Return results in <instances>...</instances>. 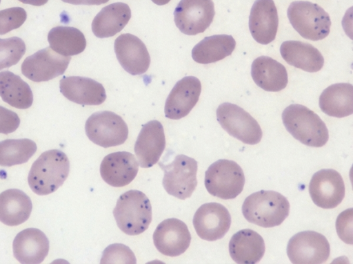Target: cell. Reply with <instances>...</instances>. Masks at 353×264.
<instances>
[{
	"label": "cell",
	"instance_id": "obj_36",
	"mask_svg": "<svg viewBox=\"0 0 353 264\" xmlns=\"http://www.w3.org/2000/svg\"><path fill=\"white\" fill-rule=\"evenodd\" d=\"M352 208L341 213L336 221V229L340 238L345 243L352 244Z\"/></svg>",
	"mask_w": 353,
	"mask_h": 264
},
{
	"label": "cell",
	"instance_id": "obj_11",
	"mask_svg": "<svg viewBox=\"0 0 353 264\" xmlns=\"http://www.w3.org/2000/svg\"><path fill=\"white\" fill-rule=\"evenodd\" d=\"M214 15L212 0H181L174 11V20L182 33L195 35L210 26Z\"/></svg>",
	"mask_w": 353,
	"mask_h": 264
},
{
	"label": "cell",
	"instance_id": "obj_15",
	"mask_svg": "<svg viewBox=\"0 0 353 264\" xmlns=\"http://www.w3.org/2000/svg\"><path fill=\"white\" fill-rule=\"evenodd\" d=\"M191 235L182 220L171 218L160 223L153 234V242L157 250L168 256H178L189 247Z\"/></svg>",
	"mask_w": 353,
	"mask_h": 264
},
{
	"label": "cell",
	"instance_id": "obj_9",
	"mask_svg": "<svg viewBox=\"0 0 353 264\" xmlns=\"http://www.w3.org/2000/svg\"><path fill=\"white\" fill-rule=\"evenodd\" d=\"M159 165L164 170L162 184L167 193L181 200L190 198L197 185V162L180 154L168 165Z\"/></svg>",
	"mask_w": 353,
	"mask_h": 264
},
{
	"label": "cell",
	"instance_id": "obj_41",
	"mask_svg": "<svg viewBox=\"0 0 353 264\" xmlns=\"http://www.w3.org/2000/svg\"><path fill=\"white\" fill-rule=\"evenodd\" d=\"M0 3H1V0H0Z\"/></svg>",
	"mask_w": 353,
	"mask_h": 264
},
{
	"label": "cell",
	"instance_id": "obj_27",
	"mask_svg": "<svg viewBox=\"0 0 353 264\" xmlns=\"http://www.w3.org/2000/svg\"><path fill=\"white\" fill-rule=\"evenodd\" d=\"M30 198L17 189L0 194V221L8 226H17L26 221L32 212Z\"/></svg>",
	"mask_w": 353,
	"mask_h": 264
},
{
	"label": "cell",
	"instance_id": "obj_4",
	"mask_svg": "<svg viewBox=\"0 0 353 264\" xmlns=\"http://www.w3.org/2000/svg\"><path fill=\"white\" fill-rule=\"evenodd\" d=\"M117 226L125 234L139 235L152 221V206L145 194L130 190L120 196L113 210Z\"/></svg>",
	"mask_w": 353,
	"mask_h": 264
},
{
	"label": "cell",
	"instance_id": "obj_14",
	"mask_svg": "<svg viewBox=\"0 0 353 264\" xmlns=\"http://www.w3.org/2000/svg\"><path fill=\"white\" fill-rule=\"evenodd\" d=\"M193 225L197 235L203 240L214 241L222 238L231 225V216L223 205L208 202L195 212Z\"/></svg>",
	"mask_w": 353,
	"mask_h": 264
},
{
	"label": "cell",
	"instance_id": "obj_8",
	"mask_svg": "<svg viewBox=\"0 0 353 264\" xmlns=\"http://www.w3.org/2000/svg\"><path fill=\"white\" fill-rule=\"evenodd\" d=\"M85 131L90 140L104 148L121 145L128 136L125 122L108 111L92 113L85 122Z\"/></svg>",
	"mask_w": 353,
	"mask_h": 264
},
{
	"label": "cell",
	"instance_id": "obj_17",
	"mask_svg": "<svg viewBox=\"0 0 353 264\" xmlns=\"http://www.w3.org/2000/svg\"><path fill=\"white\" fill-rule=\"evenodd\" d=\"M114 53L122 68L132 75L145 73L150 64V57L144 43L137 36L125 33L114 41Z\"/></svg>",
	"mask_w": 353,
	"mask_h": 264
},
{
	"label": "cell",
	"instance_id": "obj_19",
	"mask_svg": "<svg viewBox=\"0 0 353 264\" xmlns=\"http://www.w3.org/2000/svg\"><path fill=\"white\" fill-rule=\"evenodd\" d=\"M139 171V163L128 151L111 153L105 156L100 165L102 179L109 185L121 187L130 184Z\"/></svg>",
	"mask_w": 353,
	"mask_h": 264
},
{
	"label": "cell",
	"instance_id": "obj_21",
	"mask_svg": "<svg viewBox=\"0 0 353 264\" xmlns=\"http://www.w3.org/2000/svg\"><path fill=\"white\" fill-rule=\"evenodd\" d=\"M59 88L68 100L81 105H99L106 99L103 85L89 77H63L59 82Z\"/></svg>",
	"mask_w": 353,
	"mask_h": 264
},
{
	"label": "cell",
	"instance_id": "obj_25",
	"mask_svg": "<svg viewBox=\"0 0 353 264\" xmlns=\"http://www.w3.org/2000/svg\"><path fill=\"white\" fill-rule=\"evenodd\" d=\"M283 59L290 65L303 70L314 73L324 64L320 51L310 44L301 41H285L280 47Z\"/></svg>",
	"mask_w": 353,
	"mask_h": 264
},
{
	"label": "cell",
	"instance_id": "obj_6",
	"mask_svg": "<svg viewBox=\"0 0 353 264\" xmlns=\"http://www.w3.org/2000/svg\"><path fill=\"white\" fill-rule=\"evenodd\" d=\"M204 182L212 196L224 200L233 199L243 191L245 176L242 168L236 162L221 159L208 168Z\"/></svg>",
	"mask_w": 353,
	"mask_h": 264
},
{
	"label": "cell",
	"instance_id": "obj_40",
	"mask_svg": "<svg viewBox=\"0 0 353 264\" xmlns=\"http://www.w3.org/2000/svg\"><path fill=\"white\" fill-rule=\"evenodd\" d=\"M152 1L158 6H163L169 3L170 0H152Z\"/></svg>",
	"mask_w": 353,
	"mask_h": 264
},
{
	"label": "cell",
	"instance_id": "obj_18",
	"mask_svg": "<svg viewBox=\"0 0 353 264\" xmlns=\"http://www.w3.org/2000/svg\"><path fill=\"white\" fill-rule=\"evenodd\" d=\"M165 147L163 125L151 120L143 125L134 144V152L139 165L149 168L158 162Z\"/></svg>",
	"mask_w": 353,
	"mask_h": 264
},
{
	"label": "cell",
	"instance_id": "obj_23",
	"mask_svg": "<svg viewBox=\"0 0 353 264\" xmlns=\"http://www.w3.org/2000/svg\"><path fill=\"white\" fill-rule=\"evenodd\" d=\"M265 243L262 236L250 229L235 233L229 242V252L232 260L239 264H254L265 254Z\"/></svg>",
	"mask_w": 353,
	"mask_h": 264
},
{
	"label": "cell",
	"instance_id": "obj_22",
	"mask_svg": "<svg viewBox=\"0 0 353 264\" xmlns=\"http://www.w3.org/2000/svg\"><path fill=\"white\" fill-rule=\"evenodd\" d=\"M15 258L23 264H38L43 261L49 251V241L39 229L28 228L15 236L12 243Z\"/></svg>",
	"mask_w": 353,
	"mask_h": 264
},
{
	"label": "cell",
	"instance_id": "obj_13",
	"mask_svg": "<svg viewBox=\"0 0 353 264\" xmlns=\"http://www.w3.org/2000/svg\"><path fill=\"white\" fill-rule=\"evenodd\" d=\"M345 187L341 174L332 169L316 172L309 184V193L313 202L323 209L337 207L345 196Z\"/></svg>",
	"mask_w": 353,
	"mask_h": 264
},
{
	"label": "cell",
	"instance_id": "obj_1",
	"mask_svg": "<svg viewBox=\"0 0 353 264\" xmlns=\"http://www.w3.org/2000/svg\"><path fill=\"white\" fill-rule=\"evenodd\" d=\"M69 171L70 162L65 153L58 149L48 150L32 164L28 182L36 194L48 195L63 184Z\"/></svg>",
	"mask_w": 353,
	"mask_h": 264
},
{
	"label": "cell",
	"instance_id": "obj_28",
	"mask_svg": "<svg viewBox=\"0 0 353 264\" xmlns=\"http://www.w3.org/2000/svg\"><path fill=\"white\" fill-rule=\"evenodd\" d=\"M319 107L332 117L341 118L352 114L353 86L349 83L329 86L320 95Z\"/></svg>",
	"mask_w": 353,
	"mask_h": 264
},
{
	"label": "cell",
	"instance_id": "obj_38",
	"mask_svg": "<svg viewBox=\"0 0 353 264\" xmlns=\"http://www.w3.org/2000/svg\"><path fill=\"white\" fill-rule=\"evenodd\" d=\"M62 1L74 5H101L109 0H61Z\"/></svg>",
	"mask_w": 353,
	"mask_h": 264
},
{
	"label": "cell",
	"instance_id": "obj_26",
	"mask_svg": "<svg viewBox=\"0 0 353 264\" xmlns=\"http://www.w3.org/2000/svg\"><path fill=\"white\" fill-rule=\"evenodd\" d=\"M131 18L129 6L116 2L103 8L92 22V31L99 38H106L120 32Z\"/></svg>",
	"mask_w": 353,
	"mask_h": 264
},
{
	"label": "cell",
	"instance_id": "obj_20",
	"mask_svg": "<svg viewBox=\"0 0 353 264\" xmlns=\"http://www.w3.org/2000/svg\"><path fill=\"white\" fill-rule=\"evenodd\" d=\"M279 17L273 0H256L250 10L249 29L254 39L261 44L274 40Z\"/></svg>",
	"mask_w": 353,
	"mask_h": 264
},
{
	"label": "cell",
	"instance_id": "obj_30",
	"mask_svg": "<svg viewBox=\"0 0 353 264\" xmlns=\"http://www.w3.org/2000/svg\"><path fill=\"white\" fill-rule=\"evenodd\" d=\"M0 97L3 102L19 109H26L33 102L32 91L28 83L9 70L0 72Z\"/></svg>",
	"mask_w": 353,
	"mask_h": 264
},
{
	"label": "cell",
	"instance_id": "obj_34",
	"mask_svg": "<svg viewBox=\"0 0 353 264\" xmlns=\"http://www.w3.org/2000/svg\"><path fill=\"white\" fill-rule=\"evenodd\" d=\"M26 18V12L21 7H12L0 10V35L6 34L19 28Z\"/></svg>",
	"mask_w": 353,
	"mask_h": 264
},
{
	"label": "cell",
	"instance_id": "obj_33",
	"mask_svg": "<svg viewBox=\"0 0 353 264\" xmlns=\"http://www.w3.org/2000/svg\"><path fill=\"white\" fill-rule=\"evenodd\" d=\"M25 53L26 44L20 37L0 39V70L17 64Z\"/></svg>",
	"mask_w": 353,
	"mask_h": 264
},
{
	"label": "cell",
	"instance_id": "obj_37",
	"mask_svg": "<svg viewBox=\"0 0 353 264\" xmlns=\"http://www.w3.org/2000/svg\"><path fill=\"white\" fill-rule=\"evenodd\" d=\"M19 124L20 119L15 112L0 106V133H12Z\"/></svg>",
	"mask_w": 353,
	"mask_h": 264
},
{
	"label": "cell",
	"instance_id": "obj_7",
	"mask_svg": "<svg viewBox=\"0 0 353 264\" xmlns=\"http://www.w3.org/2000/svg\"><path fill=\"white\" fill-rule=\"evenodd\" d=\"M216 113L219 123L231 136L250 145L261 141L263 132L260 125L243 108L224 102L218 106Z\"/></svg>",
	"mask_w": 353,
	"mask_h": 264
},
{
	"label": "cell",
	"instance_id": "obj_2",
	"mask_svg": "<svg viewBox=\"0 0 353 264\" xmlns=\"http://www.w3.org/2000/svg\"><path fill=\"white\" fill-rule=\"evenodd\" d=\"M290 203L281 194L261 190L248 196L242 205L244 218L265 228L280 225L288 216Z\"/></svg>",
	"mask_w": 353,
	"mask_h": 264
},
{
	"label": "cell",
	"instance_id": "obj_16",
	"mask_svg": "<svg viewBox=\"0 0 353 264\" xmlns=\"http://www.w3.org/2000/svg\"><path fill=\"white\" fill-rule=\"evenodd\" d=\"M201 91V84L196 77L186 76L178 81L166 99L165 117L179 120L188 115L199 101Z\"/></svg>",
	"mask_w": 353,
	"mask_h": 264
},
{
	"label": "cell",
	"instance_id": "obj_35",
	"mask_svg": "<svg viewBox=\"0 0 353 264\" xmlns=\"http://www.w3.org/2000/svg\"><path fill=\"white\" fill-rule=\"evenodd\" d=\"M132 250L123 244L115 243L107 247L103 252L101 263H136Z\"/></svg>",
	"mask_w": 353,
	"mask_h": 264
},
{
	"label": "cell",
	"instance_id": "obj_5",
	"mask_svg": "<svg viewBox=\"0 0 353 264\" xmlns=\"http://www.w3.org/2000/svg\"><path fill=\"white\" fill-rule=\"evenodd\" d=\"M287 15L294 29L305 39L318 41L330 33V16L316 3L306 1H293L288 8Z\"/></svg>",
	"mask_w": 353,
	"mask_h": 264
},
{
	"label": "cell",
	"instance_id": "obj_31",
	"mask_svg": "<svg viewBox=\"0 0 353 264\" xmlns=\"http://www.w3.org/2000/svg\"><path fill=\"white\" fill-rule=\"evenodd\" d=\"M50 47L63 56H72L82 53L86 46L84 35L79 29L70 26H56L48 32Z\"/></svg>",
	"mask_w": 353,
	"mask_h": 264
},
{
	"label": "cell",
	"instance_id": "obj_39",
	"mask_svg": "<svg viewBox=\"0 0 353 264\" xmlns=\"http://www.w3.org/2000/svg\"><path fill=\"white\" fill-rule=\"evenodd\" d=\"M26 4H30L35 6H43L48 2V0H18Z\"/></svg>",
	"mask_w": 353,
	"mask_h": 264
},
{
	"label": "cell",
	"instance_id": "obj_29",
	"mask_svg": "<svg viewBox=\"0 0 353 264\" xmlns=\"http://www.w3.org/2000/svg\"><path fill=\"white\" fill-rule=\"evenodd\" d=\"M236 46L232 35H215L205 37L192 50V57L197 63L207 64L230 55Z\"/></svg>",
	"mask_w": 353,
	"mask_h": 264
},
{
	"label": "cell",
	"instance_id": "obj_3",
	"mask_svg": "<svg viewBox=\"0 0 353 264\" xmlns=\"http://www.w3.org/2000/svg\"><path fill=\"white\" fill-rule=\"evenodd\" d=\"M286 130L302 144L321 147L329 139L327 128L320 117L307 107L294 104L286 107L282 113Z\"/></svg>",
	"mask_w": 353,
	"mask_h": 264
},
{
	"label": "cell",
	"instance_id": "obj_12",
	"mask_svg": "<svg viewBox=\"0 0 353 264\" xmlns=\"http://www.w3.org/2000/svg\"><path fill=\"white\" fill-rule=\"evenodd\" d=\"M71 57L54 52L50 47L27 57L21 64V73L35 82H46L63 75Z\"/></svg>",
	"mask_w": 353,
	"mask_h": 264
},
{
	"label": "cell",
	"instance_id": "obj_24",
	"mask_svg": "<svg viewBox=\"0 0 353 264\" xmlns=\"http://www.w3.org/2000/svg\"><path fill=\"white\" fill-rule=\"evenodd\" d=\"M251 75L258 86L270 92L284 89L288 82L285 67L268 56H260L253 61Z\"/></svg>",
	"mask_w": 353,
	"mask_h": 264
},
{
	"label": "cell",
	"instance_id": "obj_10",
	"mask_svg": "<svg viewBox=\"0 0 353 264\" xmlns=\"http://www.w3.org/2000/svg\"><path fill=\"white\" fill-rule=\"evenodd\" d=\"M330 247L327 238L314 231L294 234L288 241L287 254L294 264H320L329 258Z\"/></svg>",
	"mask_w": 353,
	"mask_h": 264
},
{
	"label": "cell",
	"instance_id": "obj_32",
	"mask_svg": "<svg viewBox=\"0 0 353 264\" xmlns=\"http://www.w3.org/2000/svg\"><path fill=\"white\" fill-rule=\"evenodd\" d=\"M36 143L28 138L0 142V166L11 167L28 162L37 151Z\"/></svg>",
	"mask_w": 353,
	"mask_h": 264
}]
</instances>
